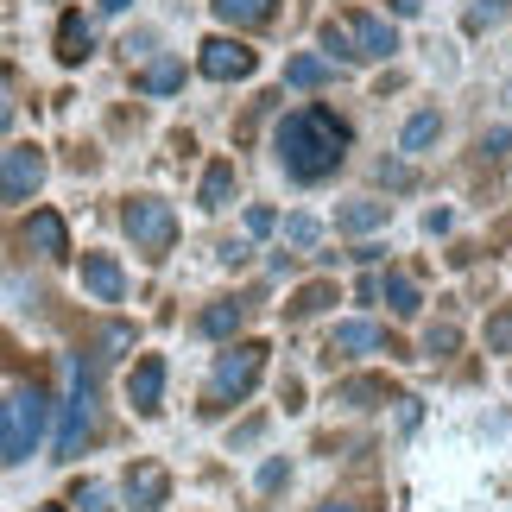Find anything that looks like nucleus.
Listing matches in <instances>:
<instances>
[{
  "label": "nucleus",
  "mask_w": 512,
  "mask_h": 512,
  "mask_svg": "<svg viewBox=\"0 0 512 512\" xmlns=\"http://www.w3.org/2000/svg\"><path fill=\"white\" fill-rule=\"evenodd\" d=\"M272 146H279L285 177H298V184H323V177H336L342 159H348V121H336L329 108H298V114L279 121Z\"/></svg>",
  "instance_id": "1"
},
{
  "label": "nucleus",
  "mask_w": 512,
  "mask_h": 512,
  "mask_svg": "<svg viewBox=\"0 0 512 512\" xmlns=\"http://www.w3.org/2000/svg\"><path fill=\"white\" fill-rule=\"evenodd\" d=\"M102 430V386H95V361L70 367V399H64V424H57V462L83 456Z\"/></svg>",
  "instance_id": "2"
},
{
  "label": "nucleus",
  "mask_w": 512,
  "mask_h": 512,
  "mask_svg": "<svg viewBox=\"0 0 512 512\" xmlns=\"http://www.w3.org/2000/svg\"><path fill=\"white\" fill-rule=\"evenodd\" d=\"M45 418H51V399H45V386H19L0 399V468H13V462H26L38 437H45Z\"/></svg>",
  "instance_id": "3"
},
{
  "label": "nucleus",
  "mask_w": 512,
  "mask_h": 512,
  "mask_svg": "<svg viewBox=\"0 0 512 512\" xmlns=\"http://www.w3.org/2000/svg\"><path fill=\"white\" fill-rule=\"evenodd\" d=\"M260 373H266V342H234L222 361H215L209 373V386H203V411L215 418V411H228V405H241L253 386H260Z\"/></svg>",
  "instance_id": "4"
},
{
  "label": "nucleus",
  "mask_w": 512,
  "mask_h": 512,
  "mask_svg": "<svg viewBox=\"0 0 512 512\" xmlns=\"http://www.w3.org/2000/svg\"><path fill=\"white\" fill-rule=\"evenodd\" d=\"M121 228L133 234V247H140L146 260H165L171 241H177V215H171V203H159V196H127Z\"/></svg>",
  "instance_id": "5"
},
{
  "label": "nucleus",
  "mask_w": 512,
  "mask_h": 512,
  "mask_svg": "<svg viewBox=\"0 0 512 512\" xmlns=\"http://www.w3.org/2000/svg\"><path fill=\"white\" fill-rule=\"evenodd\" d=\"M38 184H45V152L13 146L7 159H0V203H32Z\"/></svg>",
  "instance_id": "6"
},
{
  "label": "nucleus",
  "mask_w": 512,
  "mask_h": 512,
  "mask_svg": "<svg viewBox=\"0 0 512 512\" xmlns=\"http://www.w3.org/2000/svg\"><path fill=\"white\" fill-rule=\"evenodd\" d=\"M196 64H203V76H215V83H241V76H253L260 57H253L241 38H203V57H196Z\"/></svg>",
  "instance_id": "7"
},
{
  "label": "nucleus",
  "mask_w": 512,
  "mask_h": 512,
  "mask_svg": "<svg viewBox=\"0 0 512 512\" xmlns=\"http://www.w3.org/2000/svg\"><path fill=\"white\" fill-rule=\"evenodd\" d=\"M127 399L140 418H159V405H165V354H140L127 373Z\"/></svg>",
  "instance_id": "8"
},
{
  "label": "nucleus",
  "mask_w": 512,
  "mask_h": 512,
  "mask_svg": "<svg viewBox=\"0 0 512 512\" xmlns=\"http://www.w3.org/2000/svg\"><path fill=\"white\" fill-rule=\"evenodd\" d=\"M380 348H386V354H399V342H386V329H380V323H342L336 336H329L323 354H329V361H354V354H380Z\"/></svg>",
  "instance_id": "9"
},
{
  "label": "nucleus",
  "mask_w": 512,
  "mask_h": 512,
  "mask_svg": "<svg viewBox=\"0 0 512 512\" xmlns=\"http://www.w3.org/2000/svg\"><path fill=\"white\" fill-rule=\"evenodd\" d=\"M342 26L354 38V57H392V51H399V32H392L380 13H361V7H354Z\"/></svg>",
  "instance_id": "10"
},
{
  "label": "nucleus",
  "mask_w": 512,
  "mask_h": 512,
  "mask_svg": "<svg viewBox=\"0 0 512 512\" xmlns=\"http://www.w3.org/2000/svg\"><path fill=\"white\" fill-rule=\"evenodd\" d=\"M165 500H171V475L159 462H133L127 468V506L133 512H159Z\"/></svg>",
  "instance_id": "11"
},
{
  "label": "nucleus",
  "mask_w": 512,
  "mask_h": 512,
  "mask_svg": "<svg viewBox=\"0 0 512 512\" xmlns=\"http://www.w3.org/2000/svg\"><path fill=\"white\" fill-rule=\"evenodd\" d=\"M26 247L45 253V260H64V253H70L64 215H57V209H32V215H26Z\"/></svg>",
  "instance_id": "12"
},
{
  "label": "nucleus",
  "mask_w": 512,
  "mask_h": 512,
  "mask_svg": "<svg viewBox=\"0 0 512 512\" xmlns=\"http://www.w3.org/2000/svg\"><path fill=\"white\" fill-rule=\"evenodd\" d=\"M83 285H89V298H102V304L127 298V272L114 266L108 253H83Z\"/></svg>",
  "instance_id": "13"
},
{
  "label": "nucleus",
  "mask_w": 512,
  "mask_h": 512,
  "mask_svg": "<svg viewBox=\"0 0 512 512\" xmlns=\"http://www.w3.org/2000/svg\"><path fill=\"white\" fill-rule=\"evenodd\" d=\"M89 51H95L89 19L83 13H64V19H57V64H89Z\"/></svg>",
  "instance_id": "14"
},
{
  "label": "nucleus",
  "mask_w": 512,
  "mask_h": 512,
  "mask_svg": "<svg viewBox=\"0 0 512 512\" xmlns=\"http://www.w3.org/2000/svg\"><path fill=\"white\" fill-rule=\"evenodd\" d=\"M253 317V304L247 298H222V304H209L203 317H196V329H203V336H234V329H241Z\"/></svg>",
  "instance_id": "15"
},
{
  "label": "nucleus",
  "mask_w": 512,
  "mask_h": 512,
  "mask_svg": "<svg viewBox=\"0 0 512 512\" xmlns=\"http://www.w3.org/2000/svg\"><path fill=\"white\" fill-rule=\"evenodd\" d=\"M386 399H392L386 380H342L336 386V405H348V411H373V405H386Z\"/></svg>",
  "instance_id": "16"
},
{
  "label": "nucleus",
  "mask_w": 512,
  "mask_h": 512,
  "mask_svg": "<svg viewBox=\"0 0 512 512\" xmlns=\"http://www.w3.org/2000/svg\"><path fill=\"white\" fill-rule=\"evenodd\" d=\"M228 196H234V165L215 159V165L203 171V190H196V203H203V209H228Z\"/></svg>",
  "instance_id": "17"
},
{
  "label": "nucleus",
  "mask_w": 512,
  "mask_h": 512,
  "mask_svg": "<svg viewBox=\"0 0 512 512\" xmlns=\"http://www.w3.org/2000/svg\"><path fill=\"white\" fill-rule=\"evenodd\" d=\"M215 13H222L228 26H266V19L279 13V0H215Z\"/></svg>",
  "instance_id": "18"
},
{
  "label": "nucleus",
  "mask_w": 512,
  "mask_h": 512,
  "mask_svg": "<svg viewBox=\"0 0 512 512\" xmlns=\"http://www.w3.org/2000/svg\"><path fill=\"white\" fill-rule=\"evenodd\" d=\"M329 76H336V64H329V57H291V64H285V83H291V89H323Z\"/></svg>",
  "instance_id": "19"
},
{
  "label": "nucleus",
  "mask_w": 512,
  "mask_h": 512,
  "mask_svg": "<svg viewBox=\"0 0 512 512\" xmlns=\"http://www.w3.org/2000/svg\"><path fill=\"white\" fill-rule=\"evenodd\" d=\"M386 215H392V203H373V196H361V203H348V209L336 215V222H342L348 234H373V228L386 222Z\"/></svg>",
  "instance_id": "20"
},
{
  "label": "nucleus",
  "mask_w": 512,
  "mask_h": 512,
  "mask_svg": "<svg viewBox=\"0 0 512 512\" xmlns=\"http://www.w3.org/2000/svg\"><path fill=\"white\" fill-rule=\"evenodd\" d=\"M380 298L392 304V317H418V310H424L418 285H411V279H399V272H386V279H380Z\"/></svg>",
  "instance_id": "21"
},
{
  "label": "nucleus",
  "mask_w": 512,
  "mask_h": 512,
  "mask_svg": "<svg viewBox=\"0 0 512 512\" xmlns=\"http://www.w3.org/2000/svg\"><path fill=\"white\" fill-rule=\"evenodd\" d=\"M329 304H336V285H329V279H317V285H304L298 298L285 304V317H291V323H304V317H317V310H329Z\"/></svg>",
  "instance_id": "22"
},
{
  "label": "nucleus",
  "mask_w": 512,
  "mask_h": 512,
  "mask_svg": "<svg viewBox=\"0 0 512 512\" xmlns=\"http://www.w3.org/2000/svg\"><path fill=\"white\" fill-rule=\"evenodd\" d=\"M140 89H146V95L184 89V64H171V57H165V64H146V70H140Z\"/></svg>",
  "instance_id": "23"
},
{
  "label": "nucleus",
  "mask_w": 512,
  "mask_h": 512,
  "mask_svg": "<svg viewBox=\"0 0 512 512\" xmlns=\"http://www.w3.org/2000/svg\"><path fill=\"white\" fill-rule=\"evenodd\" d=\"M437 133H443V114H411V121H405V152H424L430 140H437Z\"/></svg>",
  "instance_id": "24"
},
{
  "label": "nucleus",
  "mask_w": 512,
  "mask_h": 512,
  "mask_svg": "<svg viewBox=\"0 0 512 512\" xmlns=\"http://www.w3.org/2000/svg\"><path fill=\"white\" fill-rule=\"evenodd\" d=\"M487 354H512V304L500 317H487Z\"/></svg>",
  "instance_id": "25"
},
{
  "label": "nucleus",
  "mask_w": 512,
  "mask_h": 512,
  "mask_svg": "<svg viewBox=\"0 0 512 512\" xmlns=\"http://www.w3.org/2000/svg\"><path fill=\"white\" fill-rule=\"evenodd\" d=\"M506 19V0H475L468 7V32H487V26H500Z\"/></svg>",
  "instance_id": "26"
},
{
  "label": "nucleus",
  "mask_w": 512,
  "mask_h": 512,
  "mask_svg": "<svg viewBox=\"0 0 512 512\" xmlns=\"http://www.w3.org/2000/svg\"><path fill=\"white\" fill-rule=\"evenodd\" d=\"M317 234H323V228L310 222V215H291V222H285V241H291V247H317Z\"/></svg>",
  "instance_id": "27"
},
{
  "label": "nucleus",
  "mask_w": 512,
  "mask_h": 512,
  "mask_svg": "<svg viewBox=\"0 0 512 512\" xmlns=\"http://www.w3.org/2000/svg\"><path fill=\"white\" fill-rule=\"evenodd\" d=\"M323 45L336 51L342 64H354V38H348V26H336V19H329V26H323Z\"/></svg>",
  "instance_id": "28"
},
{
  "label": "nucleus",
  "mask_w": 512,
  "mask_h": 512,
  "mask_svg": "<svg viewBox=\"0 0 512 512\" xmlns=\"http://www.w3.org/2000/svg\"><path fill=\"white\" fill-rule=\"evenodd\" d=\"M76 506H83V512H108V487L102 481H83V487H76Z\"/></svg>",
  "instance_id": "29"
},
{
  "label": "nucleus",
  "mask_w": 512,
  "mask_h": 512,
  "mask_svg": "<svg viewBox=\"0 0 512 512\" xmlns=\"http://www.w3.org/2000/svg\"><path fill=\"white\" fill-rule=\"evenodd\" d=\"M456 342H462V336H456V323H437V329L424 336V354H449Z\"/></svg>",
  "instance_id": "30"
},
{
  "label": "nucleus",
  "mask_w": 512,
  "mask_h": 512,
  "mask_svg": "<svg viewBox=\"0 0 512 512\" xmlns=\"http://www.w3.org/2000/svg\"><path fill=\"white\" fill-rule=\"evenodd\" d=\"M247 228L253 234H272V228H279V215H272V209H247Z\"/></svg>",
  "instance_id": "31"
},
{
  "label": "nucleus",
  "mask_w": 512,
  "mask_h": 512,
  "mask_svg": "<svg viewBox=\"0 0 512 512\" xmlns=\"http://www.w3.org/2000/svg\"><path fill=\"white\" fill-rule=\"evenodd\" d=\"M279 481H285V462H266V468H260V487L272 494V487H279Z\"/></svg>",
  "instance_id": "32"
},
{
  "label": "nucleus",
  "mask_w": 512,
  "mask_h": 512,
  "mask_svg": "<svg viewBox=\"0 0 512 512\" xmlns=\"http://www.w3.org/2000/svg\"><path fill=\"white\" fill-rule=\"evenodd\" d=\"M317 512H367L361 500H329V506H317Z\"/></svg>",
  "instance_id": "33"
},
{
  "label": "nucleus",
  "mask_w": 512,
  "mask_h": 512,
  "mask_svg": "<svg viewBox=\"0 0 512 512\" xmlns=\"http://www.w3.org/2000/svg\"><path fill=\"white\" fill-rule=\"evenodd\" d=\"M418 7H424V0H392V13H399V19H411Z\"/></svg>",
  "instance_id": "34"
},
{
  "label": "nucleus",
  "mask_w": 512,
  "mask_h": 512,
  "mask_svg": "<svg viewBox=\"0 0 512 512\" xmlns=\"http://www.w3.org/2000/svg\"><path fill=\"white\" fill-rule=\"evenodd\" d=\"M13 127V102H7V95H0V133H7Z\"/></svg>",
  "instance_id": "35"
},
{
  "label": "nucleus",
  "mask_w": 512,
  "mask_h": 512,
  "mask_svg": "<svg viewBox=\"0 0 512 512\" xmlns=\"http://www.w3.org/2000/svg\"><path fill=\"white\" fill-rule=\"evenodd\" d=\"M133 7V0H102V13H127Z\"/></svg>",
  "instance_id": "36"
},
{
  "label": "nucleus",
  "mask_w": 512,
  "mask_h": 512,
  "mask_svg": "<svg viewBox=\"0 0 512 512\" xmlns=\"http://www.w3.org/2000/svg\"><path fill=\"white\" fill-rule=\"evenodd\" d=\"M38 512H64V506H38Z\"/></svg>",
  "instance_id": "37"
}]
</instances>
